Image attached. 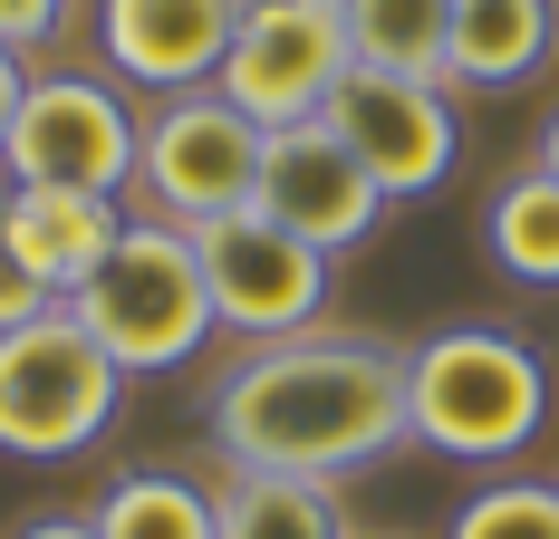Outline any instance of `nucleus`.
Listing matches in <instances>:
<instances>
[{"mask_svg": "<svg viewBox=\"0 0 559 539\" xmlns=\"http://www.w3.org/2000/svg\"><path fill=\"white\" fill-rule=\"evenodd\" d=\"M68 309L87 319V337L107 347L126 376H174V367H193L203 347H213V289H203V251H193V231L183 221H155L135 213L116 231V251L78 289H68Z\"/></svg>", "mask_w": 559, "mask_h": 539, "instance_id": "7ed1b4c3", "label": "nucleus"}, {"mask_svg": "<svg viewBox=\"0 0 559 539\" xmlns=\"http://www.w3.org/2000/svg\"><path fill=\"white\" fill-rule=\"evenodd\" d=\"M97 0H0V49H20V58H39V49H58L78 20H87Z\"/></svg>", "mask_w": 559, "mask_h": 539, "instance_id": "6ab92c4d", "label": "nucleus"}, {"mask_svg": "<svg viewBox=\"0 0 559 539\" xmlns=\"http://www.w3.org/2000/svg\"><path fill=\"white\" fill-rule=\"evenodd\" d=\"M251 183H261V125L231 107L223 87H183V97H155L145 135H135V203L155 221H203L251 213Z\"/></svg>", "mask_w": 559, "mask_h": 539, "instance_id": "39448f33", "label": "nucleus"}, {"mask_svg": "<svg viewBox=\"0 0 559 539\" xmlns=\"http://www.w3.org/2000/svg\"><path fill=\"white\" fill-rule=\"evenodd\" d=\"M213 520L223 539H357L337 482H299V472H241L231 463L213 482Z\"/></svg>", "mask_w": 559, "mask_h": 539, "instance_id": "4468645a", "label": "nucleus"}, {"mask_svg": "<svg viewBox=\"0 0 559 539\" xmlns=\"http://www.w3.org/2000/svg\"><path fill=\"white\" fill-rule=\"evenodd\" d=\"M135 135L145 116L126 107L116 77H87V68H49L29 77V97L10 116V183H68V193H126L135 183Z\"/></svg>", "mask_w": 559, "mask_h": 539, "instance_id": "0eeeda50", "label": "nucleus"}, {"mask_svg": "<svg viewBox=\"0 0 559 539\" xmlns=\"http://www.w3.org/2000/svg\"><path fill=\"white\" fill-rule=\"evenodd\" d=\"M58 309V289L39 279V261L20 251V231L0 221V327H29V319H49Z\"/></svg>", "mask_w": 559, "mask_h": 539, "instance_id": "aec40b11", "label": "nucleus"}, {"mask_svg": "<svg viewBox=\"0 0 559 539\" xmlns=\"http://www.w3.org/2000/svg\"><path fill=\"white\" fill-rule=\"evenodd\" d=\"M126 367L87 337V319L58 299L49 319L0 327V453L10 463H68L116 424Z\"/></svg>", "mask_w": 559, "mask_h": 539, "instance_id": "20e7f679", "label": "nucleus"}, {"mask_svg": "<svg viewBox=\"0 0 559 539\" xmlns=\"http://www.w3.org/2000/svg\"><path fill=\"white\" fill-rule=\"evenodd\" d=\"M540 173H550V183H559V116H550V125H540Z\"/></svg>", "mask_w": 559, "mask_h": 539, "instance_id": "5701e85b", "label": "nucleus"}, {"mask_svg": "<svg viewBox=\"0 0 559 539\" xmlns=\"http://www.w3.org/2000/svg\"><path fill=\"white\" fill-rule=\"evenodd\" d=\"M483 241H492V270H502V279H521V289H559V183L540 173V164L511 173L502 193H492Z\"/></svg>", "mask_w": 559, "mask_h": 539, "instance_id": "dca6fc26", "label": "nucleus"}, {"mask_svg": "<svg viewBox=\"0 0 559 539\" xmlns=\"http://www.w3.org/2000/svg\"><path fill=\"white\" fill-rule=\"evenodd\" d=\"M347 155L377 173V193L386 203H415V193H435L463 155V135H453V87L444 77H395V68H347L329 87V107H319Z\"/></svg>", "mask_w": 559, "mask_h": 539, "instance_id": "6e6552de", "label": "nucleus"}, {"mask_svg": "<svg viewBox=\"0 0 559 539\" xmlns=\"http://www.w3.org/2000/svg\"><path fill=\"white\" fill-rule=\"evenodd\" d=\"M29 77H39L29 58H20V49H0V145H10V116H20V97H29Z\"/></svg>", "mask_w": 559, "mask_h": 539, "instance_id": "4be33fe9", "label": "nucleus"}, {"mask_svg": "<svg viewBox=\"0 0 559 539\" xmlns=\"http://www.w3.org/2000/svg\"><path fill=\"white\" fill-rule=\"evenodd\" d=\"M550 424V367L511 327H435L405 347V433L453 463H511Z\"/></svg>", "mask_w": 559, "mask_h": 539, "instance_id": "f03ea898", "label": "nucleus"}, {"mask_svg": "<svg viewBox=\"0 0 559 539\" xmlns=\"http://www.w3.org/2000/svg\"><path fill=\"white\" fill-rule=\"evenodd\" d=\"M0 221L20 231V251L39 261V279H49L58 299L87 279V270L116 251V231H126V193H68V183H10L0 193Z\"/></svg>", "mask_w": 559, "mask_h": 539, "instance_id": "f8f14e48", "label": "nucleus"}, {"mask_svg": "<svg viewBox=\"0 0 559 539\" xmlns=\"http://www.w3.org/2000/svg\"><path fill=\"white\" fill-rule=\"evenodd\" d=\"M241 29V0H97V58L116 87H213Z\"/></svg>", "mask_w": 559, "mask_h": 539, "instance_id": "9b49d317", "label": "nucleus"}, {"mask_svg": "<svg viewBox=\"0 0 559 539\" xmlns=\"http://www.w3.org/2000/svg\"><path fill=\"white\" fill-rule=\"evenodd\" d=\"M193 251H203V289H213V319L231 337H251V347H271V337H299V327H319L329 309V279L337 261L329 251H309L299 231H280L261 213H223L193 231Z\"/></svg>", "mask_w": 559, "mask_h": 539, "instance_id": "1a4fd4ad", "label": "nucleus"}, {"mask_svg": "<svg viewBox=\"0 0 559 539\" xmlns=\"http://www.w3.org/2000/svg\"><path fill=\"white\" fill-rule=\"evenodd\" d=\"M347 49H357V68H395V77H444V49H453V0H347Z\"/></svg>", "mask_w": 559, "mask_h": 539, "instance_id": "f3484780", "label": "nucleus"}, {"mask_svg": "<svg viewBox=\"0 0 559 539\" xmlns=\"http://www.w3.org/2000/svg\"><path fill=\"white\" fill-rule=\"evenodd\" d=\"M10 539H97V511H39V520H20Z\"/></svg>", "mask_w": 559, "mask_h": 539, "instance_id": "412c9836", "label": "nucleus"}, {"mask_svg": "<svg viewBox=\"0 0 559 539\" xmlns=\"http://www.w3.org/2000/svg\"><path fill=\"white\" fill-rule=\"evenodd\" d=\"M550 49H559V0H453L444 87L502 97V87H521V77H540Z\"/></svg>", "mask_w": 559, "mask_h": 539, "instance_id": "ddd939ff", "label": "nucleus"}, {"mask_svg": "<svg viewBox=\"0 0 559 539\" xmlns=\"http://www.w3.org/2000/svg\"><path fill=\"white\" fill-rule=\"evenodd\" d=\"M203 424L241 472H299V482H347L386 463L405 433V357L357 327H299L213 376Z\"/></svg>", "mask_w": 559, "mask_h": 539, "instance_id": "f257e3e1", "label": "nucleus"}, {"mask_svg": "<svg viewBox=\"0 0 559 539\" xmlns=\"http://www.w3.org/2000/svg\"><path fill=\"white\" fill-rule=\"evenodd\" d=\"M251 213L280 221V231H299L309 251H357L377 221H386V193H377V173L337 145L329 125H280L261 135V183H251Z\"/></svg>", "mask_w": 559, "mask_h": 539, "instance_id": "9d476101", "label": "nucleus"}, {"mask_svg": "<svg viewBox=\"0 0 559 539\" xmlns=\"http://www.w3.org/2000/svg\"><path fill=\"white\" fill-rule=\"evenodd\" d=\"M444 539H559V482L502 472V482H483L463 511H453Z\"/></svg>", "mask_w": 559, "mask_h": 539, "instance_id": "a211bd4d", "label": "nucleus"}, {"mask_svg": "<svg viewBox=\"0 0 559 539\" xmlns=\"http://www.w3.org/2000/svg\"><path fill=\"white\" fill-rule=\"evenodd\" d=\"M347 68H357V49H347V0H251L213 87L261 135H280V125H319V107H329V87Z\"/></svg>", "mask_w": 559, "mask_h": 539, "instance_id": "423d86ee", "label": "nucleus"}, {"mask_svg": "<svg viewBox=\"0 0 559 539\" xmlns=\"http://www.w3.org/2000/svg\"><path fill=\"white\" fill-rule=\"evenodd\" d=\"M97 539H223L213 482H193V472H116L97 491Z\"/></svg>", "mask_w": 559, "mask_h": 539, "instance_id": "2eb2a0df", "label": "nucleus"}, {"mask_svg": "<svg viewBox=\"0 0 559 539\" xmlns=\"http://www.w3.org/2000/svg\"><path fill=\"white\" fill-rule=\"evenodd\" d=\"M241 10H251V0H241Z\"/></svg>", "mask_w": 559, "mask_h": 539, "instance_id": "b1692460", "label": "nucleus"}]
</instances>
